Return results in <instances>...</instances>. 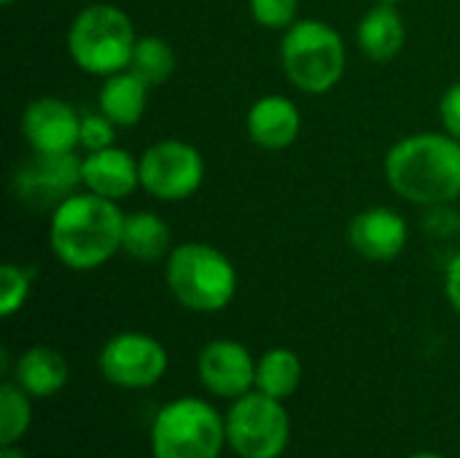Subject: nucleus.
I'll return each mask as SVG.
<instances>
[{"mask_svg": "<svg viewBox=\"0 0 460 458\" xmlns=\"http://www.w3.org/2000/svg\"><path fill=\"white\" fill-rule=\"evenodd\" d=\"M124 219L113 200L94 192H75L51 211V251L70 270H97L121 251Z\"/></svg>", "mask_w": 460, "mask_h": 458, "instance_id": "nucleus-1", "label": "nucleus"}, {"mask_svg": "<svg viewBox=\"0 0 460 458\" xmlns=\"http://www.w3.org/2000/svg\"><path fill=\"white\" fill-rule=\"evenodd\" d=\"M391 189L415 202L439 208L460 197V140L447 132H420L399 140L385 157Z\"/></svg>", "mask_w": 460, "mask_h": 458, "instance_id": "nucleus-2", "label": "nucleus"}, {"mask_svg": "<svg viewBox=\"0 0 460 458\" xmlns=\"http://www.w3.org/2000/svg\"><path fill=\"white\" fill-rule=\"evenodd\" d=\"M172 297L194 313H218L237 294V270L208 243L175 246L164 267Z\"/></svg>", "mask_w": 460, "mask_h": 458, "instance_id": "nucleus-3", "label": "nucleus"}, {"mask_svg": "<svg viewBox=\"0 0 460 458\" xmlns=\"http://www.w3.org/2000/svg\"><path fill=\"white\" fill-rule=\"evenodd\" d=\"M137 35L132 19L108 3L86 5L75 13L67 30V51L89 76H113L129 67Z\"/></svg>", "mask_w": 460, "mask_h": 458, "instance_id": "nucleus-4", "label": "nucleus"}, {"mask_svg": "<svg viewBox=\"0 0 460 458\" xmlns=\"http://www.w3.org/2000/svg\"><path fill=\"white\" fill-rule=\"evenodd\" d=\"M280 59L288 81L307 92L323 94L345 76V43L340 32L321 19H296L280 46Z\"/></svg>", "mask_w": 460, "mask_h": 458, "instance_id": "nucleus-5", "label": "nucleus"}, {"mask_svg": "<svg viewBox=\"0 0 460 458\" xmlns=\"http://www.w3.org/2000/svg\"><path fill=\"white\" fill-rule=\"evenodd\" d=\"M226 445V418L197 397L164 405L151 424L154 458H218Z\"/></svg>", "mask_w": 460, "mask_h": 458, "instance_id": "nucleus-6", "label": "nucleus"}, {"mask_svg": "<svg viewBox=\"0 0 460 458\" xmlns=\"http://www.w3.org/2000/svg\"><path fill=\"white\" fill-rule=\"evenodd\" d=\"M291 440V418L280 400L248 391L226 413V445L240 458H280Z\"/></svg>", "mask_w": 460, "mask_h": 458, "instance_id": "nucleus-7", "label": "nucleus"}, {"mask_svg": "<svg viewBox=\"0 0 460 458\" xmlns=\"http://www.w3.org/2000/svg\"><path fill=\"white\" fill-rule=\"evenodd\" d=\"M84 159L75 151L40 154L32 151L13 173V194L30 211H57L84 186Z\"/></svg>", "mask_w": 460, "mask_h": 458, "instance_id": "nucleus-8", "label": "nucleus"}, {"mask_svg": "<svg viewBox=\"0 0 460 458\" xmlns=\"http://www.w3.org/2000/svg\"><path fill=\"white\" fill-rule=\"evenodd\" d=\"M202 154L183 140H159L140 157V186L156 200H186L202 186Z\"/></svg>", "mask_w": 460, "mask_h": 458, "instance_id": "nucleus-9", "label": "nucleus"}, {"mask_svg": "<svg viewBox=\"0 0 460 458\" xmlns=\"http://www.w3.org/2000/svg\"><path fill=\"white\" fill-rule=\"evenodd\" d=\"M164 346L143 332H121L111 337L100 351V373L111 386L119 389H148L167 373Z\"/></svg>", "mask_w": 460, "mask_h": 458, "instance_id": "nucleus-10", "label": "nucleus"}, {"mask_svg": "<svg viewBox=\"0 0 460 458\" xmlns=\"http://www.w3.org/2000/svg\"><path fill=\"white\" fill-rule=\"evenodd\" d=\"M202 386L224 400H240L256 389V359L237 340H213L202 348L199 362Z\"/></svg>", "mask_w": 460, "mask_h": 458, "instance_id": "nucleus-11", "label": "nucleus"}, {"mask_svg": "<svg viewBox=\"0 0 460 458\" xmlns=\"http://www.w3.org/2000/svg\"><path fill=\"white\" fill-rule=\"evenodd\" d=\"M22 132L32 151L67 154L81 146V116L65 100L38 97L22 116Z\"/></svg>", "mask_w": 460, "mask_h": 458, "instance_id": "nucleus-12", "label": "nucleus"}, {"mask_svg": "<svg viewBox=\"0 0 460 458\" xmlns=\"http://www.w3.org/2000/svg\"><path fill=\"white\" fill-rule=\"evenodd\" d=\"M348 240L358 256L369 262H391L407 246V221L391 208H369L353 216Z\"/></svg>", "mask_w": 460, "mask_h": 458, "instance_id": "nucleus-13", "label": "nucleus"}, {"mask_svg": "<svg viewBox=\"0 0 460 458\" xmlns=\"http://www.w3.org/2000/svg\"><path fill=\"white\" fill-rule=\"evenodd\" d=\"M81 175L86 192L119 202L140 186V162H135L124 148L108 146L102 151H89L84 157Z\"/></svg>", "mask_w": 460, "mask_h": 458, "instance_id": "nucleus-14", "label": "nucleus"}, {"mask_svg": "<svg viewBox=\"0 0 460 458\" xmlns=\"http://www.w3.org/2000/svg\"><path fill=\"white\" fill-rule=\"evenodd\" d=\"M245 130L256 146L267 151H280V148H288L299 138L302 116H299V108L288 97L267 94L251 105Z\"/></svg>", "mask_w": 460, "mask_h": 458, "instance_id": "nucleus-15", "label": "nucleus"}, {"mask_svg": "<svg viewBox=\"0 0 460 458\" xmlns=\"http://www.w3.org/2000/svg\"><path fill=\"white\" fill-rule=\"evenodd\" d=\"M356 40H358V49L369 59H375V62L394 59L404 49V40H407V27H404V19H402L396 3L372 5L358 22Z\"/></svg>", "mask_w": 460, "mask_h": 458, "instance_id": "nucleus-16", "label": "nucleus"}, {"mask_svg": "<svg viewBox=\"0 0 460 458\" xmlns=\"http://www.w3.org/2000/svg\"><path fill=\"white\" fill-rule=\"evenodd\" d=\"M67 362L57 348L49 346H32L27 348L13 367V381L30 394V397H54L67 383Z\"/></svg>", "mask_w": 460, "mask_h": 458, "instance_id": "nucleus-17", "label": "nucleus"}, {"mask_svg": "<svg viewBox=\"0 0 460 458\" xmlns=\"http://www.w3.org/2000/svg\"><path fill=\"white\" fill-rule=\"evenodd\" d=\"M148 89L151 86L127 67V70L113 73L102 81L100 94H97V105L116 127H132L146 113Z\"/></svg>", "mask_w": 460, "mask_h": 458, "instance_id": "nucleus-18", "label": "nucleus"}, {"mask_svg": "<svg viewBox=\"0 0 460 458\" xmlns=\"http://www.w3.org/2000/svg\"><path fill=\"white\" fill-rule=\"evenodd\" d=\"M170 227L151 211H137L124 219L121 251L137 262H159L170 256Z\"/></svg>", "mask_w": 460, "mask_h": 458, "instance_id": "nucleus-19", "label": "nucleus"}, {"mask_svg": "<svg viewBox=\"0 0 460 458\" xmlns=\"http://www.w3.org/2000/svg\"><path fill=\"white\" fill-rule=\"evenodd\" d=\"M302 386V359L288 348H272L256 362V391L272 400H288Z\"/></svg>", "mask_w": 460, "mask_h": 458, "instance_id": "nucleus-20", "label": "nucleus"}, {"mask_svg": "<svg viewBox=\"0 0 460 458\" xmlns=\"http://www.w3.org/2000/svg\"><path fill=\"white\" fill-rule=\"evenodd\" d=\"M129 70L135 76H140L148 86H159V84H164L175 73V51H172V46L164 38L143 35L135 43Z\"/></svg>", "mask_w": 460, "mask_h": 458, "instance_id": "nucleus-21", "label": "nucleus"}, {"mask_svg": "<svg viewBox=\"0 0 460 458\" xmlns=\"http://www.w3.org/2000/svg\"><path fill=\"white\" fill-rule=\"evenodd\" d=\"M30 424H32L30 394L19 383L5 381L0 386V443L13 445L27 435Z\"/></svg>", "mask_w": 460, "mask_h": 458, "instance_id": "nucleus-22", "label": "nucleus"}, {"mask_svg": "<svg viewBox=\"0 0 460 458\" xmlns=\"http://www.w3.org/2000/svg\"><path fill=\"white\" fill-rule=\"evenodd\" d=\"M27 294H30V273L19 265L5 262L0 267V316L11 319L16 310H22Z\"/></svg>", "mask_w": 460, "mask_h": 458, "instance_id": "nucleus-23", "label": "nucleus"}, {"mask_svg": "<svg viewBox=\"0 0 460 458\" xmlns=\"http://www.w3.org/2000/svg\"><path fill=\"white\" fill-rule=\"evenodd\" d=\"M251 16L267 30H288L299 19V0H251Z\"/></svg>", "mask_w": 460, "mask_h": 458, "instance_id": "nucleus-24", "label": "nucleus"}, {"mask_svg": "<svg viewBox=\"0 0 460 458\" xmlns=\"http://www.w3.org/2000/svg\"><path fill=\"white\" fill-rule=\"evenodd\" d=\"M113 140H116V124L102 111L81 116V148L102 151L113 146Z\"/></svg>", "mask_w": 460, "mask_h": 458, "instance_id": "nucleus-25", "label": "nucleus"}, {"mask_svg": "<svg viewBox=\"0 0 460 458\" xmlns=\"http://www.w3.org/2000/svg\"><path fill=\"white\" fill-rule=\"evenodd\" d=\"M439 116H442V127L447 135H453L456 140H460V81L447 86V92L442 94L439 103Z\"/></svg>", "mask_w": 460, "mask_h": 458, "instance_id": "nucleus-26", "label": "nucleus"}, {"mask_svg": "<svg viewBox=\"0 0 460 458\" xmlns=\"http://www.w3.org/2000/svg\"><path fill=\"white\" fill-rule=\"evenodd\" d=\"M445 294H447V302L460 313V254L447 265V273H445Z\"/></svg>", "mask_w": 460, "mask_h": 458, "instance_id": "nucleus-27", "label": "nucleus"}, {"mask_svg": "<svg viewBox=\"0 0 460 458\" xmlns=\"http://www.w3.org/2000/svg\"><path fill=\"white\" fill-rule=\"evenodd\" d=\"M0 458H27L22 451H16L13 445H3V451H0Z\"/></svg>", "mask_w": 460, "mask_h": 458, "instance_id": "nucleus-28", "label": "nucleus"}, {"mask_svg": "<svg viewBox=\"0 0 460 458\" xmlns=\"http://www.w3.org/2000/svg\"><path fill=\"white\" fill-rule=\"evenodd\" d=\"M410 458H445V456H439V454H429V451H423V454H412Z\"/></svg>", "mask_w": 460, "mask_h": 458, "instance_id": "nucleus-29", "label": "nucleus"}, {"mask_svg": "<svg viewBox=\"0 0 460 458\" xmlns=\"http://www.w3.org/2000/svg\"><path fill=\"white\" fill-rule=\"evenodd\" d=\"M377 3H399V0H377Z\"/></svg>", "mask_w": 460, "mask_h": 458, "instance_id": "nucleus-30", "label": "nucleus"}, {"mask_svg": "<svg viewBox=\"0 0 460 458\" xmlns=\"http://www.w3.org/2000/svg\"><path fill=\"white\" fill-rule=\"evenodd\" d=\"M3 3H5V5H11V3H13V0H3Z\"/></svg>", "mask_w": 460, "mask_h": 458, "instance_id": "nucleus-31", "label": "nucleus"}]
</instances>
